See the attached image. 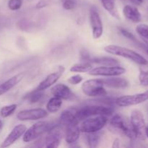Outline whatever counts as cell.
I'll list each match as a JSON object with an SVG mask.
<instances>
[{
    "label": "cell",
    "instance_id": "1",
    "mask_svg": "<svg viewBox=\"0 0 148 148\" xmlns=\"http://www.w3.org/2000/svg\"><path fill=\"white\" fill-rule=\"evenodd\" d=\"M104 51L109 54L121 56L125 59H130L140 65L145 64L148 62L147 59L140 53L123 46H117V45H108L104 47Z\"/></svg>",
    "mask_w": 148,
    "mask_h": 148
},
{
    "label": "cell",
    "instance_id": "2",
    "mask_svg": "<svg viewBox=\"0 0 148 148\" xmlns=\"http://www.w3.org/2000/svg\"><path fill=\"white\" fill-rule=\"evenodd\" d=\"M114 113V109L111 107L105 106H88L77 110L75 114V119L78 122L86 119L95 116H111Z\"/></svg>",
    "mask_w": 148,
    "mask_h": 148
},
{
    "label": "cell",
    "instance_id": "3",
    "mask_svg": "<svg viewBox=\"0 0 148 148\" xmlns=\"http://www.w3.org/2000/svg\"><path fill=\"white\" fill-rule=\"evenodd\" d=\"M83 94L89 97L98 98L106 95V90L104 88V84L102 79H92L85 81L81 85Z\"/></svg>",
    "mask_w": 148,
    "mask_h": 148
},
{
    "label": "cell",
    "instance_id": "4",
    "mask_svg": "<svg viewBox=\"0 0 148 148\" xmlns=\"http://www.w3.org/2000/svg\"><path fill=\"white\" fill-rule=\"evenodd\" d=\"M108 122V119L105 116H95L83 120L79 125L80 132L84 133L98 132L102 130Z\"/></svg>",
    "mask_w": 148,
    "mask_h": 148
},
{
    "label": "cell",
    "instance_id": "5",
    "mask_svg": "<svg viewBox=\"0 0 148 148\" xmlns=\"http://www.w3.org/2000/svg\"><path fill=\"white\" fill-rule=\"evenodd\" d=\"M51 127V124L48 121H40L35 123L30 128L26 130L23 134V142L30 143L33 140H36V139L41 137L45 132L49 131Z\"/></svg>",
    "mask_w": 148,
    "mask_h": 148
},
{
    "label": "cell",
    "instance_id": "6",
    "mask_svg": "<svg viewBox=\"0 0 148 148\" xmlns=\"http://www.w3.org/2000/svg\"><path fill=\"white\" fill-rule=\"evenodd\" d=\"M130 123L139 140H145L146 138V124L144 116L142 111L138 109H134L131 112Z\"/></svg>",
    "mask_w": 148,
    "mask_h": 148
},
{
    "label": "cell",
    "instance_id": "7",
    "mask_svg": "<svg viewBox=\"0 0 148 148\" xmlns=\"http://www.w3.org/2000/svg\"><path fill=\"white\" fill-rule=\"evenodd\" d=\"M110 125L115 130L122 132L124 135L131 140H134L137 138L131 123L128 122L122 116L119 114H116L112 117L110 121Z\"/></svg>",
    "mask_w": 148,
    "mask_h": 148
},
{
    "label": "cell",
    "instance_id": "8",
    "mask_svg": "<svg viewBox=\"0 0 148 148\" xmlns=\"http://www.w3.org/2000/svg\"><path fill=\"white\" fill-rule=\"evenodd\" d=\"M147 101H148V90L141 93L119 97L115 100V103L120 107H128L143 103Z\"/></svg>",
    "mask_w": 148,
    "mask_h": 148
},
{
    "label": "cell",
    "instance_id": "9",
    "mask_svg": "<svg viewBox=\"0 0 148 148\" xmlns=\"http://www.w3.org/2000/svg\"><path fill=\"white\" fill-rule=\"evenodd\" d=\"M63 128L60 125H53L48 131L45 137V146L47 148L58 147L64 135Z\"/></svg>",
    "mask_w": 148,
    "mask_h": 148
},
{
    "label": "cell",
    "instance_id": "10",
    "mask_svg": "<svg viewBox=\"0 0 148 148\" xmlns=\"http://www.w3.org/2000/svg\"><path fill=\"white\" fill-rule=\"evenodd\" d=\"M125 72V68L117 65V66H101L93 68L88 72V74L92 76L114 77L120 76Z\"/></svg>",
    "mask_w": 148,
    "mask_h": 148
},
{
    "label": "cell",
    "instance_id": "11",
    "mask_svg": "<svg viewBox=\"0 0 148 148\" xmlns=\"http://www.w3.org/2000/svg\"><path fill=\"white\" fill-rule=\"evenodd\" d=\"M49 115V112L43 108H32L20 111L17 114V118L20 121H36L42 119Z\"/></svg>",
    "mask_w": 148,
    "mask_h": 148
},
{
    "label": "cell",
    "instance_id": "12",
    "mask_svg": "<svg viewBox=\"0 0 148 148\" xmlns=\"http://www.w3.org/2000/svg\"><path fill=\"white\" fill-rule=\"evenodd\" d=\"M90 23L92 27V36L94 39H99L103 33V26L99 13L95 8L90 10Z\"/></svg>",
    "mask_w": 148,
    "mask_h": 148
},
{
    "label": "cell",
    "instance_id": "13",
    "mask_svg": "<svg viewBox=\"0 0 148 148\" xmlns=\"http://www.w3.org/2000/svg\"><path fill=\"white\" fill-rule=\"evenodd\" d=\"M64 71L65 68L63 66H58L57 71H56L54 72H52V73L47 75L46 77V78L39 83L37 88L33 91H35V92H37V91H44L46 90H47L48 88H51L52 85H54L59 80V78L64 74Z\"/></svg>",
    "mask_w": 148,
    "mask_h": 148
},
{
    "label": "cell",
    "instance_id": "14",
    "mask_svg": "<svg viewBox=\"0 0 148 148\" xmlns=\"http://www.w3.org/2000/svg\"><path fill=\"white\" fill-rule=\"evenodd\" d=\"M64 132L65 141L68 144H74L78 140L80 134L79 122L74 119L69 124L66 125Z\"/></svg>",
    "mask_w": 148,
    "mask_h": 148
},
{
    "label": "cell",
    "instance_id": "15",
    "mask_svg": "<svg viewBox=\"0 0 148 148\" xmlns=\"http://www.w3.org/2000/svg\"><path fill=\"white\" fill-rule=\"evenodd\" d=\"M26 130H27V127L25 124H18L15 126L1 143V147H8L14 144L20 137L23 135Z\"/></svg>",
    "mask_w": 148,
    "mask_h": 148
},
{
    "label": "cell",
    "instance_id": "16",
    "mask_svg": "<svg viewBox=\"0 0 148 148\" xmlns=\"http://www.w3.org/2000/svg\"><path fill=\"white\" fill-rule=\"evenodd\" d=\"M51 92L53 96L58 97L62 100H70L74 98V94L67 85L59 83L53 86Z\"/></svg>",
    "mask_w": 148,
    "mask_h": 148
},
{
    "label": "cell",
    "instance_id": "17",
    "mask_svg": "<svg viewBox=\"0 0 148 148\" xmlns=\"http://www.w3.org/2000/svg\"><path fill=\"white\" fill-rule=\"evenodd\" d=\"M104 86L111 88H124L129 85V82L126 78L114 76L111 77L102 79Z\"/></svg>",
    "mask_w": 148,
    "mask_h": 148
},
{
    "label": "cell",
    "instance_id": "18",
    "mask_svg": "<svg viewBox=\"0 0 148 148\" xmlns=\"http://www.w3.org/2000/svg\"><path fill=\"white\" fill-rule=\"evenodd\" d=\"M23 74H18V75L12 77L11 78L1 84L0 85V96L10 91L14 87H15L23 79Z\"/></svg>",
    "mask_w": 148,
    "mask_h": 148
},
{
    "label": "cell",
    "instance_id": "19",
    "mask_svg": "<svg viewBox=\"0 0 148 148\" xmlns=\"http://www.w3.org/2000/svg\"><path fill=\"white\" fill-rule=\"evenodd\" d=\"M123 14L126 18L134 22V23H139L142 20L141 13L140 12L138 9L133 6H124L123 8Z\"/></svg>",
    "mask_w": 148,
    "mask_h": 148
},
{
    "label": "cell",
    "instance_id": "20",
    "mask_svg": "<svg viewBox=\"0 0 148 148\" xmlns=\"http://www.w3.org/2000/svg\"><path fill=\"white\" fill-rule=\"evenodd\" d=\"M103 7L106 10L111 14L112 17L116 19H119V14L116 7L115 0H100Z\"/></svg>",
    "mask_w": 148,
    "mask_h": 148
},
{
    "label": "cell",
    "instance_id": "21",
    "mask_svg": "<svg viewBox=\"0 0 148 148\" xmlns=\"http://www.w3.org/2000/svg\"><path fill=\"white\" fill-rule=\"evenodd\" d=\"M62 105V99L58 98V97L53 96L49 99L46 104V111L51 114L56 113L60 109Z\"/></svg>",
    "mask_w": 148,
    "mask_h": 148
},
{
    "label": "cell",
    "instance_id": "22",
    "mask_svg": "<svg viewBox=\"0 0 148 148\" xmlns=\"http://www.w3.org/2000/svg\"><path fill=\"white\" fill-rule=\"evenodd\" d=\"M90 62L101 64L103 66H117L119 64L117 59L112 57H108V56L93 58V59H90Z\"/></svg>",
    "mask_w": 148,
    "mask_h": 148
},
{
    "label": "cell",
    "instance_id": "23",
    "mask_svg": "<svg viewBox=\"0 0 148 148\" xmlns=\"http://www.w3.org/2000/svg\"><path fill=\"white\" fill-rule=\"evenodd\" d=\"M77 110L75 108H69V109L65 110L62 113L60 116V121L62 124L63 125H67L68 124L75 119V114Z\"/></svg>",
    "mask_w": 148,
    "mask_h": 148
},
{
    "label": "cell",
    "instance_id": "24",
    "mask_svg": "<svg viewBox=\"0 0 148 148\" xmlns=\"http://www.w3.org/2000/svg\"><path fill=\"white\" fill-rule=\"evenodd\" d=\"M92 69V66L90 62H82L80 63L75 64L70 67V72H78V73H85L88 72Z\"/></svg>",
    "mask_w": 148,
    "mask_h": 148
},
{
    "label": "cell",
    "instance_id": "25",
    "mask_svg": "<svg viewBox=\"0 0 148 148\" xmlns=\"http://www.w3.org/2000/svg\"><path fill=\"white\" fill-rule=\"evenodd\" d=\"M139 81L143 86H148V62L145 64L140 65Z\"/></svg>",
    "mask_w": 148,
    "mask_h": 148
},
{
    "label": "cell",
    "instance_id": "26",
    "mask_svg": "<svg viewBox=\"0 0 148 148\" xmlns=\"http://www.w3.org/2000/svg\"><path fill=\"white\" fill-rule=\"evenodd\" d=\"M101 140V137L97 132L88 133V135L87 136V141H88V146L90 147H96L98 145Z\"/></svg>",
    "mask_w": 148,
    "mask_h": 148
},
{
    "label": "cell",
    "instance_id": "27",
    "mask_svg": "<svg viewBox=\"0 0 148 148\" xmlns=\"http://www.w3.org/2000/svg\"><path fill=\"white\" fill-rule=\"evenodd\" d=\"M17 109V105L16 104H11V105L5 106H3L0 110V115L2 118H7L10 116L12 115L14 111Z\"/></svg>",
    "mask_w": 148,
    "mask_h": 148
},
{
    "label": "cell",
    "instance_id": "28",
    "mask_svg": "<svg viewBox=\"0 0 148 148\" xmlns=\"http://www.w3.org/2000/svg\"><path fill=\"white\" fill-rule=\"evenodd\" d=\"M136 31L140 36L148 40V25H138L136 27Z\"/></svg>",
    "mask_w": 148,
    "mask_h": 148
},
{
    "label": "cell",
    "instance_id": "29",
    "mask_svg": "<svg viewBox=\"0 0 148 148\" xmlns=\"http://www.w3.org/2000/svg\"><path fill=\"white\" fill-rule=\"evenodd\" d=\"M23 4L22 0H9L8 1V8L12 11H17L20 10Z\"/></svg>",
    "mask_w": 148,
    "mask_h": 148
},
{
    "label": "cell",
    "instance_id": "30",
    "mask_svg": "<svg viewBox=\"0 0 148 148\" xmlns=\"http://www.w3.org/2000/svg\"><path fill=\"white\" fill-rule=\"evenodd\" d=\"M43 91H37L35 92L33 91L31 95L29 97V101L31 103H36L38 102L43 96Z\"/></svg>",
    "mask_w": 148,
    "mask_h": 148
},
{
    "label": "cell",
    "instance_id": "31",
    "mask_svg": "<svg viewBox=\"0 0 148 148\" xmlns=\"http://www.w3.org/2000/svg\"><path fill=\"white\" fill-rule=\"evenodd\" d=\"M82 80H83V77L79 75H73V76H71L70 77H69L67 79L68 83L74 85H76L81 83Z\"/></svg>",
    "mask_w": 148,
    "mask_h": 148
},
{
    "label": "cell",
    "instance_id": "32",
    "mask_svg": "<svg viewBox=\"0 0 148 148\" xmlns=\"http://www.w3.org/2000/svg\"><path fill=\"white\" fill-rule=\"evenodd\" d=\"M63 8L66 10H72L75 8V2L73 0H65L64 1Z\"/></svg>",
    "mask_w": 148,
    "mask_h": 148
},
{
    "label": "cell",
    "instance_id": "33",
    "mask_svg": "<svg viewBox=\"0 0 148 148\" xmlns=\"http://www.w3.org/2000/svg\"><path fill=\"white\" fill-rule=\"evenodd\" d=\"M119 31H120V33H121L123 36H124L125 38H127L130 39V40H136L135 36H134L132 33H130V32H129L127 30H126V29L120 28Z\"/></svg>",
    "mask_w": 148,
    "mask_h": 148
},
{
    "label": "cell",
    "instance_id": "34",
    "mask_svg": "<svg viewBox=\"0 0 148 148\" xmlns=\"http://www.w3.org/2000/svg\"><path fill=\"white\" fill-rule=\"evenodd\" d=\"M81 59L83 62H89V61L90 60V56L89 53L86 50H83L81 51Z\"/></svg>",
    "mask_w": 148,
    "mask_h": 148
},
{
    "label": "cell",
    "instance_id": "35",
    "mask_svg": "<svg viewBox=\"0 0 148 148\" xmlns=\"http://www.w3.org/2000/svg\"><path fill=\"white\" fill-rule=\"evenodd\" d=\"M48 5H49V1L47 0H40V1H39L37 3L36 7L37 9H42L44 8V7H46Z\"/></svg>",
    "mask_w": 148,
    "mask_h": 148
},
{
    "label": "cell",
    "instance_id": "36",
    "mask_svg": "<svg viewBox=\"0 0 148 148\" xmlns=\"http://www.w3.org/2000/svg\"><path fill=\"white\" fill-rule=\"evenodd\" d=\"M119 146H120L119 139L116 138L115 140H114V143H113V145H112V147L113 148H118V147H119Z\"/></svg>",
    "mask_w": 148,
    "mask_h": 148
},
{
    "label": "cell",
    "instance_id": "37",
    "mask_svg": "<svg viewBox=\"0 0 148 148\" xmlns=\"http://www.w3.org/2000/svg\"><path fill=\"white\" fill-rule=\"evenodd\" d=\"M130 1L134 3V4H137V5H140L143 2V0H130Z\"/></svg>",
    "mask_w": 148,
    "mask_h": 148
},
{
    "label": "cell",
    "instance_id": "38",
    "mask_svg": "<svg viewBox=\"0 0 148 148\" xmlns=\"http://www.w3.org/2000/svg\"><path fill=\"white\" fill-rule=\"evenodd\" d=\"M145 134H146V137H147L148 139V126L146 127V130H145Z\"/></svg>",
    "mask_w": 148,
    "mask_h": 148
},
{
    "label": "cell",
    "instance_id": "39",
    "mask_svg": "<svg viewBox=\"0 0 148 148\" xmlns=\"http://www.w3.org/2000/svg\"><path fill=\"white\" fill-rule=\"evenodd\" d=\"M1 128H2V122H1V120H0V130H1Z\"/></svg>",
    "mask_w": 148,
    "mask_h": 148
},
{
    "label": "cell",
    "instance_id": "40",
    "mask_svg": "<svg viewBox=\"0 0 148 148\" xmlns=\"http://www.w3.org/2000/svg\"><path fill=\"white\" fill-rule=\"evenodd\" d=\"M147 53H148V47L147 48Z\"/></svg>",
    "mask_w": 148,
    "mask_h": 148
}]
</instances>
